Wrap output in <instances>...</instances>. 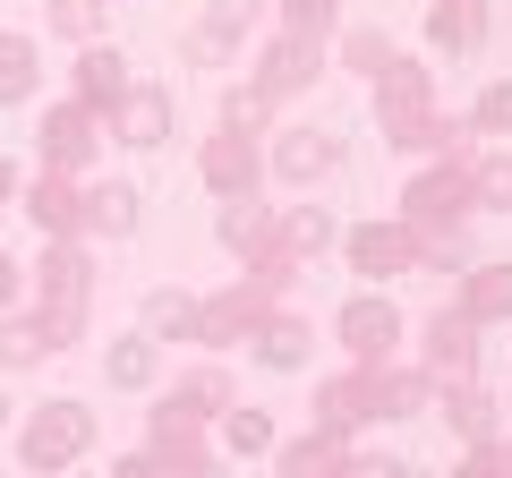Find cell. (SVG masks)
<instances>
[{"label":"cell","mask_w":512,"mask_h":478,"mask_svg":"<svg viewBox=\"0 0 512 478\" xmlns=\"http://www.w3.org/2000/svg\"><path fill=\"white\" fill-rule=\"evenodd\" d=\"M367 103H376V129H384V146H393V154L478 146L470 120H461V111H444V94H436V60H419V52H393V69L367 77Z\"/></svg>","instance_id":"2"},{"label":"cell","mask_w":512,"mask_h":478,"mask_svg":"<svg viewBox=\"0 0 512 478\" xmlns=\"http://www.w3.org/2000/svg\"><path fill=\"white\" fill-rule=\"evenodd\" d=\"M137 222H146V197L111 171H86V239H128Z\"/></svg>","instance_id":"24"},{"label":"cell","mask_w":512,"mask_h":478,"mask_svg":"<svg viewBox=\"0 0 512 478\" xmlns=\"http://www.w3.org/2000/svg\"><path fill=\"white\" fill-rule=\"evenodd\" d=\"M18 299H26V257L0 248V308H18Z\"/></svg>","instance_id":"39"},{"label":"cell","mask_w":512,"mask_h":478,"mask_svg":"<svg viewBox=\"0 0 512 478\" xmlns=\"http://www.w3.org/2000/svg\"><path fill=\"white\" fill-rule=\"evenodd\" d=\"M393 52H402V43H393V26H333V69H350L359 86L393 69Z\"/></svg>","instance_id":"31"},{"label":"cell","mask_w":512,"mask_h":478,"mask_svg":"<svg viewBox=\"0 0 512 478\" xmlns=\"http://www.w3.org/2000/svg\"><path fill=\"white\" fill-rule=\"evenodd\" d=\"M470 180H478V214H512V137L478 154V163H470Z\"/></svg>","instance_id":"35"},{"label":"cell","mask_w":512,"mask_h":478,"mask_svg":"<svg viewBox=\"0 0 512 478\" xmlns=\"http://www.w3.org/2000/svg\"><path fill=\"white\" fill-rule=\"evenodd\" d=\"M171 402L180 410H197V419H222V410L239 402V376H231V359L222 350H197L180 376H171Z\"/></svg>","instance_id":"22"},{"label":"cell","mask_w":512,"mask_h":478,"mask_svg":"<svg viewBox=\"0 0 512 478\" xmlns=\"http://www.w3.org/2000/svg\"><path fill=\"white\" fill-rule=\"evenodd\" d=\"M265 26H274V0H197L180 52H188V69H222V60H239Z\"/></svg>","instance_id":"9"},{"label":"cell","mask_w":512,"mask_h":478,"mask_svg":"<svg viewBox=\"0 0 512 478\" xmlns=\"http://www.w3.org/2000/svg\"><path fill=\"white\" fill-rule=\"evenodd\" d=\"M94 239H43L35 257H26V308L52 325L60 350L86 342V316H94Z\"/></svg>","instance_id":"3"},{"label":"cell","mask_w":512,"mask_h":478,"mask_svg":"<svg viewBox=\"0 0 512 478\" xmlns=\"http://www.w3.org/2000/svg\"><path fill=\"white\" fill-rule=\"evenodd\" d=\"M26 222H35L43 239H86V171H26Z\"/></svg>","instance_id":"20"},{"label":"cell","mask_w":512,"mask_h":478,"mask_svg":"<svg viewBox=\"0 0 512 478\" xmlns=\"http://www.w3.org/2000/svg\"><path fill=\"white\" fill-rule=\"evenodd\" d=\"M274 461H282L291 478H325V470H350L359 453H350V427H325V419H316L308 436H282Z\"/></svg>","instance_id":"26"},{"label":"cell","mask_w":512,"mask_h":478,"mask_svg":"<svg viewBox=\"0 0 512 478\" xmlns=\"http://www.w3.org/2000/svg\"><path fill=\"white\" fill-rule=\"evenodd\" d=\"M69 94H77V103H94V111H111V103L128 94V60L111 52V43H86L77 69H69Z\"/></svg>","instance_id":"29"},{"label":"cell","mask_w":512,"mask_h":478,"mask_svg":"<svg viewBox=\"0 0 512 478\" xmlns=\"http://www.w3.org/2000/svg\"><path fill=\"white\" fill-rule=\"evenodd\" d=\"M487 43H495L487 0H427V52L436 60H478Z\"/></svg>","instance_id":"21"},{"label":"cell","mask_w":512,"mask_h":478,"mask_svg":"<svg viewBox=\"0 0 512 478\" xmlns=\"http://www.w3.org/2000/svg\"><path fill=\"white\" fill-rule=\"evenodd\" d=\"M461 120H470V137H512V77H495V86L478 94Z\"/></svg>","instance_id":"37"},{"label":"cell","mask_w":512,"mask_h":478,"mask_svg":"<svg viewBox=\"0 0 512 478\" xmlns=\"http://www.w3.org/2000/svg\"><path fill=\"white\" fill-rule=\"evenodd\" d=\"M282 239H291L299 265H316L325 248H342V222H333L325 205H282Z\"/></svg>","instance_id":"34"},{"label":"cell","mask_w":512,"mask_h":478,"mask_svg":"<svg viewBox=\"0 0 512 478\" xmlns=\"http://www.w3.org/2000/svg\"><path fill=\"white\" fill-rule=\"evenodd\" d=\"M342 137L316 129V120H291V129H265V180H291V188H325L342 171Z\"/></svg>","instance_id":"14"},{"label":"cell","mask_w":512,"mask_h":478,"mask_svg":"<svg viewBox=\"0 0 512 478\" xmlns=\"http://www.w3.org/2000/svg\"><path fill=\"white\" fill-rule=\"evenodd\" d=\"M205 461H214V419H197V410H180L163 393V402L146 410V444H120L111 470L146 478V470H205Z\"/></svg>","instance_id":"6"},{"label":"cell","mask_w":512,"mask_h":478,"mask_svg":"<svg viewBox=\"0 0 512 478\" xmlns=\"http://www.w3.org/2000/svg\"><path fill=\"white\" fill-rule=\"evenodd\" d=\"M419 368L427 376H478L487 368V325H478L461 299H444V308L419 325Z\"/></svg>","instance_id":"17"},{"label":"cell","mask_w":512,"mask_h":478,"mask_svg":"<svg viewBox=\"0 0 512 478\" xmlns=\"http://www.w3.org/2000/svg\"><path fill=\"white\" fill-rule=\"evenodd\" d=\"M18 197H26V171L9 163V154H0V205H18Z\"/></svg>","instance_id":"41"},{"label":"cell","mask_w":512,"mask_h":478,"mask_svg":"<svg viewBox=\"0 0 512 478\" xmlns=\"http://www.w3.org/2000/svg\"><path fill=\"white\" fill-rule=\"evenodd\" d=\"M342 265L359 282H402L419 274V222L376 214V222H342Z\"/></svg>","instance_id":"13"},{"label":"cell","mask_w":512,"mask_h":478,"mask_svg":"<svg viewBox=\"0 0 512 478\" xmlns=\"http://www.w3.org/2000/svg\"><path fill=\"white\" fill-rule=\"evenodd\" d=\"M94 444H103L94 402H69V393H52V402H35L18 419V461H26V470H77Z\"/></svg>","instance_id":"8"},{"label":"cell","mask_w":512,"mask_h":478,"mask_svg":"<svg viewBox=\"0 0 512 478\" xmlns=\"http://www.w3.org/2000/svg\"><path fill=\"white\" fill-rule=\"evenodd\" d=\"M103 376H111V385H120V393H146L154 376H163V342H154L146 325H128L120 342L103 350Z\"/></svg>","instance_id":"30"},{"label":"cell","mask_w":512,"mask_h":478,"mask_svg":"<svg viewBox=\"0 0 512 478\" xmlns=\"http://www.w3.org/2000/svg\"><path fill=\"white\" fill-rule=\"evenodd\" d=\"M0 427H9V376H0Z\"/></svg>","instance_id":"42"},{"label":"cell","mask_w":512,"mask_h":478,"mask_svg":"<svg viewBox=\"0 0 512 478\" xmlns=\"http://www.w3.org/2000/svg\"><path fill=\"white\" fill-rule=\"evenodd\" d=\"M436 410H444V436H453L461 453H487V444L504 436V402H495L487 376H436Z\"/></svg>","instance_id":"19"},{"label":"cell","mask_w":512,"mask_h":478,"mask_svg":"<svg viewBox=\"0 0 512 478\" xmlns=\"http://www.w3.org/2000/svg\"><path fill=\"white\" fill-rule=\"evenodd\" d=\"M402 308H393V291L384 282H367L359 299H342L333 308V342H342V359H393L402 350Z\"/></svg>","instance_id":"16"},{"label":"cell","mask_w":512,"mask_h":478,"mask_svg":"<svg viewBox=\"0 0 512 478\" xmlns=\"http://www.w3.org/2000/svg\"><path fill=\"white\" fill-rule=\"evenodd\" d=\"M436 402V376L410 368L402 350L393 359H350L342 376H316L308 410L325 427H350V436H367V427H393V419H419V410Z\"/></svg>","instance_id":"1"},{"label":"cell","mask_w":512,"mask_h":478,"mask_svg":"<svg viewBox=\"0 0 512 478\" xmlns=\"http://www.w3.org/2000/svg\"><path fill=\"white\" fill-rule=\"evenodd\" d=\"M214 427H222V453L231 461H274V444H282V427L265 419V410H248V402H231Z\"/></svg>","instance_id":"32"},{"label":"cell","mask_w":512,"mask_h":478,"mask_svg":"<svg viewBox=\"0 0 512 478\" xmlns=\"http://www.w3.org/2000/svg\"><path fill=\"white\" fill-rule=\"evenodd\" d=\"M342 9H350V0H274L282 26H316V35H333V26H342Z\"/></svg>","instance_id":"38"},{"label":"cell","mask_w":512,"mask_h":478,"mask_svg":"<svg viewBox=\"0 0 512 478\" xmlns=\"http://www.w3.org/2000/svg\"><path fill=\"white\" fill-rule=\"evenodd\" d=\"M60 359V342H52V325H43L35 308H0V376H35V368H52Z\"/></svg>","instance_id":"23"},{"label":"cell","mask_w":512,"mask_h":478,"mask_svg":"<svg viewBox=\"0 0 512 478\" xmlns=\"http://www.w3.org/2000/svg\"><path fill=\"white\" fill-rule=\"evenodd\" d=\"M197 299H205V291H180V282H154V291H146V308H137V325H146L163 350H197Z\"/></svg>","instance_id":"25"},{"label":"cell","mask_w":512,"mask_h":478,"mask_svg":"<svg viewBox=\"0 0 512 478\" xmlns=\"http://www.w3.org/2000/svg\"><path fill=\"white\" fill-rule=\"evenodd\" d=\"M171 120H180V103H171V86H154V77H128V94L103 111V129L120 154H154L171 146Z\"/></svg>","instance_id":"18"},{"label":"cell","mask_w":512,"mask_h":478,"mask_svg":"<svg viewBox=\"0 0 512 478\" xmlns=\"http://www.w3.org/2000/svg\"><path fill=\"white\" fill-rule=\"evenodd\" d=\"M43 35H60L69 52H86V43L111 35V0H52V9H43Z\"/></svg>","instance_id":"33"},{"label":"cell","mask_w":512,"mask_h":478,"mask_svg":"<svg viewBox=\"0 0 512 478\" xmlns=\"http://www.w3.org/2000/svg\"><path fill=\"white\" fill-rule=\"evenodd\" d=\"M35 94H43V43L0 26V111H26Z\"/></svg>","instance_id":"28"},{"label":"cell","mask_w":512,"mask_h":478,"mask_svg":"<svg viewBox=\"0 0 512 478\" xmlns=\"http://www.w3.org/2000/svg\"><path fill=\"white\" fill-rule=\"evenodd\" d=\"M461 461H470V470H512V444H504V436H495V444H487V453H461Z\"/></svg>","instance_id":"40"},{"label":"cell","mask_w":512,"mask_h":478,"mask_svg":"<svg viewBox=\"0 0 512 478\" xmlns=\"http://www.w3.org/2000/svg\"><path fill=\"white\" fill-rule=\"evenodd\" d=\"M453 299L478 316V325H512V257L461 265V274H453Z\"/></svg>","instance_id":"27"},{"label":"cell","mask_w":512,"mask_h":478,"mask_svg":"<svg viewBox=\"0 0 512 478\" xmlns=\"http://www.w3.org/2000/svg\"><path fill=\"white\" fill-rule=\"evenodd\" d=\"M291 291H274L265 274H231L222 291L197 299V350H239L256 325H265V308H282Z\"/></svg>","instance_id":"10"},{"label":"cell","mask_w":512,"mask_h":478,"mask_svg":"<svg viewBox=\"0 0 512 478\" xmlns=\"http://www.w3.org/2000/svg\"><path fill=\"white\" fill-rule=\"evenodd\" d=\"M197 180L214 188V197H248V188H265V129H248V120H214V129L197 137Z\"/></svg>","instance_id":"12"},{"label":"cell","mask_w":512,"mask_h":478,"mask_svg":"<svg viewBox=\"0 0 512 478\" xmlns=\"http://www.w3.org/2000/svg\"><path fill=\"white\" fill-rule=\"evenodd\" d=\"M35 154H43L52 171H103V154H111L103 111H94V103H77V94L43 103V120H35Z\"/></svg>","instance_id":"11"},{"label":"cell","mask_w":512,"mask_h":478,"mask_svg":"<svg viewBox=\"0 0 512 478\" xmlns=\"http://www.w3.org/2000/svg\"><path fill=\"white\" fill-rule=\"evenodd\" d=\"M239 350H248L265 376H308V359L325 350V325H316L308 308H291V299H282V308H265V325H256Z\"/></svg>","instance_id":"15"},{"label":"cell","mask_w":512,"mask_h":478,"mask_svg":"<svg viewBox=\"0 0 512 478\" xmlns=\"http://www.w3.org/2000/svg\"><path fill=\"white\" fill-rule=\"evenodd\" d=\"M325 69H333V35L274 18V35H256V77L248 86L265 94V103H299L308 86H325Z\"/></svg>","instance_id":"7"},{"label":"cell","mask_w":512,"mask_h":478,"mask_svg":"<svg viewBox=\"0 0 512 478\" xmlns=\"http://www.w3.org/2000/svg\"><path fill=\"white\" fill-rule=\"evenodd\" d=\"M470 222H444V231H419V274H461L470 265Z\"/></svg>","instance_id":"36"},{"label":"cell","mask_w":512,"mask_h":478,"mask_svg":"<svg viewBox=\"0 0 512 478\" xmlns=\"http://www.w3.org/2000/svg\"><path fill=\"white\" fill-rule=\"evenodd\" d=\"M478 146H444V154H419V171L402 180L393 214L419 222V231H444V222H478V180H470Z\"/></svg>","instance_id":"5"},{"label":"cell","mask_w":512,"mask_h":478,"mask_svg":"<svg viewBox=\"0 0 512 478\" xmlns=\"http://www.w3.org/2000/svg\"><path fill=\"white\" fill-rule=\"evenodd\" d=\"M214 248L239 265V274H265L274 291H299V257H291V239H282V205L265 197V188L214 197Z\"/></svg>","instance_id":"4"}]
</instances>
